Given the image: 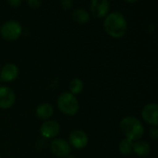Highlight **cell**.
<instances>
[{"mask_svg": "<svg viewBox=\"0 0 158 158\" xmlns=\"http://www.w3.org/2000/svg\"><path fill=\"white\" fill-rule=\"evenodd\" d=\"M104 27L108 35L118 39L126 34L128 24L126 19L121 13L112 12L106 16L104 22Z\"/></svg>", "mask_w": 158, "mask_h": 158, "instance_id": "cell-1", "label": "cell"}, {"mask_svg": "<svg viewBox=\"0 0 158 158\" xmlns=\"http://www.w3.org/2000/svg\"><path fill=\"white\" fill-rule=\"evenodd\" d=\"M120 130L125 137L131 141L139 140L144 131L142 122L134 117L124 118L120 122Z\"/></svg>", "mask_w": 158, "mask_h": 158, "instance_id": "cell-2", "label": "cell"}, {"mask_svg": "<svg viewBox=\"0 0 158 158\" xmlns=\"http://www.w3.org/2000/svg\"><path fill=\"white\" fill-rule=\"evenodd\" d=\"M57 106L63 114L73 116L79 110V102L72 94L63 93L57 99Z\"/></svg>", "mask_w": 158, "mask_h": 158, "instance_id": "cell-3", "label": "cell"}, {"mask_svg": "<svg viewBox=\"0 0 158 158\" xmlns=\"http://www.w3.org/2000/svg\"><path fill=\"white\" fill-rule=\"evenodd\" d=\"M22 31L21 25L16 20H8L3 24L1 27V34L2 36L8 41L17 40Z\"/></svg>", "mask_w": 158, "mask_h": 158, "instance_id": "cell-4", "label": "cell"}, {"mask_svg": "<svg viewBox=\"0 0 158 158\" xmlns=\"http://www.w3.org/2000/svg\"><path fill=\"white\" fill-rule=\"evenodd\" d=\"M50 150L55 156L58 157H68L69 155L70 154L71 148L67 141L57 139L51 142Z\"/></svg>", "mask_w": 158, "mask_h": 158, "instance_id": "cell-5", "label": "cell"}, {"mask_svg": "<svg viewBox=\"0 0 158 158\" xmlns=\"http://www.w3.org/2000/svg\"><path fill=\"white\" fill-rule=\"evenodd\" d=\"M142 116L148 124L156 127L158 124V106L156 104L146 105L143 108Z\"/></svg>", "mask_w": 158, "mask_h": 158, "instance_id": "cell-6", "label": "cell"}, {"mask_svg": "<svg viewBox=\"0 0 158 158\" xmlns=\"http://www.w3.org/2000/svg\"><path fill=\"white\" fill-rule=\"evenodd\" d=\"M15 94L14 92L6 86H0V108L7 109L14 105Z\"/></svg>", "mask_w": 158, "mask_h": 158, "instance_id": "cell-7", "label": "cell"}, {"mask_svg": "<svg viewBox=\"0 0 158 158\" xmlns=\"http://www.w3.org/2000/svg\"><path fill=\"white\" fill-rule=\"evenodd\" d=\"M60 131L59 124L55 120H47L42 124L40 128V132L44 138H54L58 135Z\"/></svg>", "mask_w": 158, "mask_h": 158, "instance_id": "cell-8", "label": "cell"}, {"mask_svg": "<svg viewBox=\"0 0 158 158\" xmlns=\"http://www.w3.org/2000/svg\"><path fill=\"white\" fill-rule=\"evenodd\" d=\"M109 9V2L107 0H94L91 2V11L95 18H104Z\"/></svg>", "mask_w": 158, "mask_h": 158, "instance_id": "cell-9", "label": "cell"}, {"mask_svg": "<svg viewBox=\"0 0 158 158\" xmlns=\"http://www.w3.org/2000/svg\"><path fill=\"white\" fill-rule=\"evenodd\" d=\"M69 143L77 149L84 148L88 143V137L82 131H74L69 135Z\"/></svg>", "mask_w": 158, "mask_h": 158, "instance_id": "cell-10", "label": "cell"}, {"mask_svg": "<svg viewBox=\"0 0 158 158\" xmlns=\"http://www.w3.org/2000/svg\"><path fill=\"white\" fill-rule=\"evenodd\" d=\"M19 74V69L15 64H7L6 65L0 73V79L3 81L9 82L14 81Z\"/></svg>", "mask_w": 158, "mask_h": 158, "instance_id": "cell-11", "label": "cell"}, {"mask_svg": "<svg viewBox=\"0 0 158 158\" xmlns=\"http://www.w3.org/2000/svg\"><path fill=\"white\" fill-rule=\"evenodd\" d=\"M132 151H134L139 156H146L151 151L150 144L144 141H137L133 143Z\"/></svg>", "mask_w": 158, "mask_h": 158, "instance_id": "cell-12", "label": "cell"}, {"mask_svg": "<svg viewBox=\"0 0 158 158\" xmlns=\"http://www.w3.org/2000/svg\"><path fill=\"white\" fill-rule=\"evenodd\" d=\"M53 113H54V109L52 106L46 103L40 105L36 109V116L40 119H47L53 116Z\"/></svg>", "mask_w": 158, "mask_h": 158, "instance_id": "cell-13", "label": "cell"}, {"mask_svg": "<svg viewBox=\"0 0 158 158\" xmlns=\"http://www.w3.org/2000/svg\"><path fill=\"white\" fill-rule=\"evenodd\" d=\"M72 18L79 24H86L90 20L89 13L83 8H76L72 13Z\"/></svg>", "mask_w": 158, "mask_h": 158, "instance_id": "cell-14", "label": "cell"}, {"mask_svg": "<svg viewBox=\"0 0 158 158\" xmlns=\"http://www.w3.org/2000/svg\"><path fill=\"white\" fill-rule=\"evenodd\" d=\"M132 146H133V143L132 141L125 138L124 140H122L118 145V149L119 152L124 155V156H128L132 152Z\"/></svg>", "mask_w": 158, "mask_h": 158, "instance_id": "cell-15", "label": "cell"}, {"mask_svg": "<svg viewBox=\"0 0 158 158\" xmlns=\"http://www.w3.org/2000/svg\"><path fill=\"white\" fill-rule=\"evenodd\" d=\"M69 89H70V92H71L70 94H72L73 95L81 93L82 90H83V82H82V81L80 80V79H77V78L73 79L70 81Z\"/></svg>", "mask_w": 158, "mask_h": 158, "instance_id": "cell-16", "label": "cell"}, {"mask_svg": "<svg viewBox=\"0 0 158 158\" xmlns=\"http://www.w3.org/2000/svg\"><path fill=\"white\" fill-rule=\"evenodd\" d=\"M60 5H61V6H62L63 9H66L67 10V9H69L72 6L73 1H71V0H63V1L60 2Z\"/></svg>", "mask_w": 158, "mask_h": 158, "instance_id": "cell-17", "label": "cell"}, {"mask_svg": "<svg viewBox=\"0 0 158 158\" xmlns=\"http://www.w3.org/2000/svg\"><path fill=\"white\" fill-rule=\"evenodd\" d=\"M27 4L30 6V7L31 8H38L40 7V6L42 5V1H38V0H30L27 2Z\"/></svg>", "mask_w": 158, "mask_h": 158, "instance_id": "cell-18", "label": "cell"}, {"mask_svg": "<svg viewBox=\"0 0 158 158\" xmlns=\"http://www.w3.org/2000/svg\"><path fill=\"white\" fill-rule=\"evenodd\" d=\"M150 137L154 140L156 141L158 138V130L156 127H154L151 131H150Z\"/></svg>", "mask_w": 158, "mask_h": 158, "instance_id": "cell-19", "label": "cell"}, {"mask_svg": "<svg viewBox=\"0 0 158 158\" xmlns=\"http://www.w3.org/2000/svg\"><path fill=\"white\" fill-rule=\"evenodd\" d=\"M7 4L12 7H18L19 6H20L21 1L20 0H11V1H7Z\"/></svg>", "mask_w": 158, "mask_h": 158, "instance_id": "cell-20", "label": "cell"}, {"mask_svg": "<svg viewBox=\"0 0 158 158\" xmlns=\"http://www.w3.org/2000/svg\"><path fill=\"white\" fill-rule=\"evenodd\" d=\"M68 158H76V157H74V156H68Z\"/></svg>", "mask_w": 158, "mask_h": 158, "instance_id": "cell-21", "label": "cell"}]
</instances>
